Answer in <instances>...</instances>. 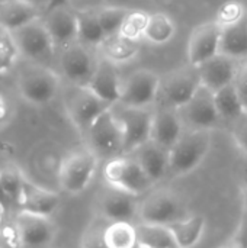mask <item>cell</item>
<instances>
[{"instance_id": "1", "label": "cell", "mask_w": 247, "mask_h": 248, "mask_svg": "<svg viewBox=\"0 0 247 248\" xmlns=\"http://www.w3.org/2000/svg\"><path fill=\"white\" fill-rule=\"evenodd\" d=\"M213 147V134L207 129H189L169 150V171L185 176L194 171L208 155Z\"/></svg>"}, {"instance_id": "2", "label": "cell", "mask_w": 247, "mask_h": 248, "mask_svg": "<svg viewBox=\"0 0 247 248\" xmlns=\"http://www.w3.org/2000/svg\"><path fill=\"white\" fill-rule=\"evenodd\" d=\"M60 76L47 65L29 62L17 77V87L20 96L31 105H48L60 92Z\"/></svg>"}, {"instance_id": "3", "label": "cell", "mask_w": 247, "mask_h": 248, "mask_svg": "<svg viewBox=\"0 0 247 248\" xmlns=\"http://www.w3.org/2000/svg\"><path fill=\"white\" fill-rule=\"evenodd\" d=\"M201 84L202 83L198 67L188 64L176 68L160 78L159 96L156 103L157 106L179 109L192 99Z\"/></svg>"}, {"instance_id": "4", "label": "cell", "mask_w": 247, "mask_h": 248, "mask_svg": "<svg viewBox=\"0 0 247 248\" xmlns=\"http://www.w3.org/2000/svg\"><path fill=\"white\" fill-rule=\"evenodd\" d=\"M66 110L74 126L84 135L93 122L112 108L87 86L70 84L64 93Z\"/></svg>"}, {"instance_id": "5", "label": "cell", "mask_w": 247, "mask_h": 248, "mask_svg": "<svg viewBox=\"0 0 247 248\" xmlns=\"http://www.w3.org/2000/svg\"><path fill=\"white\" fill-rule=\"evenodd\" d=\"M99 157L87 147L71 151L61 161L58 169V183L68 195L82 193L92 182Z\"/></svg>"}, {"instance_id": "6", "label": "cell", "mask_w": 247, "mask_h": 248, "mask_svg": "<svg viewBox=\"0 0 247 248\" xmlns=\"http://www.w3.org/2000/svg\"><path fill=\"white\" fill-rule=\"evenodd\" d=\"M100 55L82 42H74L60 51L58 67L61 76L73 86H89L95 76Z\"/></svg>"}, {"instance_id": "7", "label": "cell", "mask_w": 247, "mask_h": 248, "mask_svg": "<svg viewBox=\"0 0 247 248\" xmlns=\"http://www.w3.org/2000/svg\"><path fill=\"white\" fill-rule=\"evenodd\" d=\"M105 182L114 187L140 196L153 187V182L134 157L118 155L106 161L103 167Z\"/></svg>"}, {"instance_id": "8", "label": "cell", "mask_w": 247, "mask_h": 248, "mask_svg": "<svg viewBox=\"0 0 247 248\" xmlns=\"http://www.w3.org/2000/svg\"><path fill=\"white\" fill-rule=\"evenodd\" d=\"M186 217L188 211L182 199L167 189L151 192L140 202L138 208V219L148 224L172 225Z\"/></svg>"}, {"instance_id": "9", "label": "cell", "mask_w": 247, "mask_h": 248, "mask_svg": "<svg viewBox=\"0 0 247 248\" xmlns=\"http://www.w3.org/2000/svg\"><path fill=\"white\" fill-rule=\"evenodd\" d=\"M89 148L100 158H115L124 154V132L112 108L100 115L84 134Z\"/></svg>"}, {"instance_id": "10", "label": "cell", "mask_w": 247, "mask_h": 248, "mask_svg": "<svg viewBox=\"0 0 247 248\" xmlns=\"http://www.w3.org/2000/svg\"><path fill=\"white\" fill-rule=\"evenodd\" d=\"M12 36L17 46L19 55L26 58L29 62L47 65L57 49L42 22V17L12 32Z\"/></svg>"}, {"instance_id": "11", "label": "cell", "mask_w": 247, "mask_h": 248, "mask_svg": "<svg viewBox=\"0 0 247 248\" xmlns=\"http://www.w3.org/2000/svg\"><path fill=\"white\" fill-rule=\"evenodd\" d=\"M116 105L118 109L112 106V110L124 132V154H130L150 140L154 110L151 108H130L119 103Z\"/></svg>"}, {"instance_id": "12", "label": "cell", "mask_w": 247, "mask_h": 248, "mask_svg": "<svg viewBox=\"0 0 247 248\" xmlns=\"http://www.w3.org/2000/svg\"><path fill=\"white\" fill-rule=\"evenodd\" d=\"M93 203L98 218L106 222H132L134 218H138V196L114 187L108 183L106 187L98 193Z\"/></svg>"}, {"instance_id": "13", "label": "cell", "mask_w": 247, "mask_h": 248, "mask_svg": "<svg viewBox=\"0 0 247 248\" xmlns=\"http://www.w3.org/2000/svg\"><path fill=\"white\" fill-rule=\"evenodd\" d=\"M160 77L151 70L141 68L121 81L119 105L130 108H151L157 102Z\"/></svg>"}, {"instance_id": "14", "label": "cell", "mask_w": 247, "mask_h": 248, "mask_svg": "<svg viewBox=\"0 0 247 248\" xmlns=\"http://www.w3.org/2000/svg\"><path fill=\"white\" fill-rule=\"evenodd\" d=\"M183 126L189 129H207L213 131L223 121L218 115L214 93L201 84L192 99L178 109Z\"/></svg>"}, {"instance_id": "15", "label": "cell", "mask_w": 247, "mask_h": 248, "mask_svg": "<svg viewBox=\"0 0 247 248\" xmlns=\"http://www.w3.org/2000/svg\"><path fill=\"white\" fill-rule=\"evenodd\" d=\"M223 26L214 19L198 25L189 35L188 58L189 64L199 67L205 61L218 55Z\"/></svg>"}, {"instance_id": "16", "label": "cell", "mask_w": 247, "mask_h": 248, "mask_svg": "<svg viewBox=\"0 0 247 248\" xmlns=\"http://www.w3.org/2000/svg\"><path fill=\"white\" fill-rule=\"evenodd\" d=\"M42 22L57 48L63 49L79 41L77 12L71 10L67 4L51 7L42 16Z\"/></svg>"}, {"instance_id": "17", "label": "cell", "mask_w": 247, "mask_h": 248, "mask_svg": "<svg viewBox=\"0 0 247 248\" xmlns=\"http://www.w3.org/2000/svg\"><path fill=\"white\" fill-rule=\"evenodd\" d=\"M13 221L20 231L25 248L45 247L52 243L57 235V225L49 217L19 211Z\"/></svg>"}, {"instance_id": "18", "label": "cell", "mask_w": 247, "mask_h": 248, "mask_svg": "<svg viewBox=\"0 0 247 248\" xmlns=\"http://www.w3.org/2000/svg\"><path fill=\"white\" fill-rule=\"evenodd\" d=\"M183 122L179 116L178 109L167 106H157L153 113L151 135L150 140L162 145L166 150H170L179 138L183 135Z\"/></svg>"}, {"instance_id": "19", "label": "cell", "mask_w": 247, "mask_h": 248, "mask_svg": "<svg viewBox=\"0 0 247 248\" xmlns=\"http://www.w3.org/2000/svg\"><path fill=\"white\" fill-rule=\"evenodd\" d=\"M239 67L240 65L237 64V60L218 54L198 67L201 83L213 93H215L223 87L234 83Z\"/></svg>"}, {"instance_id": "20", "label": "cell", "mask_w": 247, "mask_h": 248, "mask_svg": "<svg viewBox=\"0 0 247 248\" xmlns=\"http://www.w3.org/2000/svg\"><path fill=\"white\" fill-rule=\"evenodd\" d=\"M16 205L19 206V211L51 217L60 206V196L52 190L44 189L35 183H31L29 180H25Z\"/></svg>"}, {"instance_id": "21", "label": "cell", "mask_w": 247, "mask_h": 248, "mask_svg": "<svg viewBox=\"0 0 247 248\" xmlns=\"http://www.w3.org/2000/svg\"><path fill=\"white\" fill-rule=\"evenodd\" d=\"M121 78L116 70V64L111 62L109 60L100 57L98 68L95 71L93 78L90 80L89 86L100 99L108 102L109 105L119 103L121 97Z\"/></svg>"}, {"instance_id": "22", "label": "cell", "mask_w": 247, "mask_h": 248, "mask_svg": "<svg viewBox=\"0 0 247 248\" xmlns=\"http://www.w3.org/2000/svg\"><path fill=\"white\" fill-rule=\"evenodd\" d=\"M134 158L153 183L160 182L169 171V150L148 140L134 153Z\"/></svg>"}, {"instance_id": "23", "label": "cell", "mask_w": 247, "mask_h": 248, "mask_svg": "<svg viewBox=\"0 0 247 248\" xmlns=\"http://www.w3.org/2000/svg\"><path fill=\"white\" fill-rule=\"evenodd\" d=\"M41 17L42 13L26 0H0V29L6 32L12 33Z\"/></svg>"}, {"instance_id": "24", "label": "cell", "mask_w": 247, "mask_h": 248, "mask_svg": "<svg viewBox=\"0 0 247 248\" xmlns=\"http://www.w3.org/2000/svg\"><path fill=\"white\" fill-rule=\"evenodd\" d=\"M102 243L106 248H138L135 224L128 221H103L100 231Z\"/></svg>"}, {"instance_id": "25", "label": "cell", "mask_w": 247, "mask_h": 248, "mask_svg": "<svg viewBox=\"0 0 247 248\" xmlns=\"http://www.w3.org/2000/svg\"><path fill=\"white\" fill-rule=\"evenodd\" d=\"M138 248H179L169 225L148 222L135 224Z\"/></svg>"}, {"instance_id": "26", "label": "cell", "mask_w": 247, "mask_h": 248, "mask_svg": "<svg viewBox=\"0 0 247 248\" xmlns=\"http://www.w3.org/2000/svg\"><path fill=\"white\" fill-rule=\"evenodd\" d=\"M98 49L100 52V57L118 65L131 61L134 57H137L141 46H140V41H132L122 36L121 33H116L108 36Z\"/></svg>"}, {"instance_id": "27", "label": "cell", "mask_w": 247, "mask_h": 248, "mask_svg": "<svg viewBox=\"0 0 247 248\" xmlns=\"http://www.w3.org/2000/svg\"><path fill=\"white\" fill-rule=\"evenodd\" d=\"M221 55L247 60V20L246 17L231 26H224L221 32L220 51Z\"/></svg>"}, {"instance_id": "28", "label": "cell", "mask_w": 247, "mask_h": 248, "mask_svg": "<svg viewBox=\"0 0 247 248\" xmlns=\"http://www.w3.org/2000/svg\"><path fill=\"white\" fill-rule=\"evenodd\" d=\"M179 248H194L205 231V218L202 215H188L186 218L169 225Z\"/></svg>"}, {"instance_id": "29", "label": "cell", "mask_w": 247, "mask_h": 248, "mask_svg": "<svg viewBox=\"0 0 247 248\" xmlns=\"http://www.w3.org/2000/svg\"><path fill=\"white\" fill-rule=\"evenodd\" d=\"M79 20V42L98 49L106 39V35L98 20L96 10H80L77 12Z\"/></svg>"}, {"instance_id": "30", "label": "cell", "mask_w": 247, "mask_h": 248, "mask_svg": "<svg viewBox=\"0 0 247 248\" xmlns=\"http://www.w3.org/2000/svg\"><path fill=\"white\" fill-rule=\"evenodd\" d=\"M214 100H215L218 115L223 121L236 122L243 115H246L234 84H229V86L223 87L221 90L215 92Z\"/></svg>"}, {"instance_id": "31", "label": "cell", "mask_w": 247, "mask_h": 248, "mask_svg": "<svg viewBox=\"0 0 247 248\" xmlns=\"http://www.w3.org/2000/svg\"><path fill=\"white\" fill-rule=\"evenodd\" d=\"M176 33V26L173 20L162 12L153 13L148 17V23L144 32V38L154 44V45H163L169 42Z\"/></svg>"}, {"instance_id": "32", "label": "cell", "mask_w": 247, "mask_h": 248, "mask_svg": "<svg viewBox=\"0 0 247 248\" xmlns=\"http://www.w3.org/2000/svg\"><path fill=\"white\" fill-rule=\"evenodd\" d=\"M128 13H130L128 9L118 7V6H106V7L96 9L98 20H99L106 38L121 32V28H122L124 20Z\"/></svg>"}, {"instance_id": "33", "label": "cell", "mask_w": 247, "mask_h": 248, "mask_svg": "<svg viewBox=\"0 0 247 248\" xmlns=\"http://www.w3.org/2000/svg\"><path fill=\"white\" fill-rule=\"evenodd\" d=\"M25 180L26 179L22 176L20 170L15 166L0 167V187L9 198L10 203H17Z\"/></svg>"}, {"instance_id": "34", "label": "cell", "mask_w": 247, "mask_h": 248, "mask_svg": "<svg viewBox=\"0 0 247 248\" xmlns=\"http://www.w3.org/2000/svg\"><path fill=\"white\" fill-rule=\"evenodd\" d=\"M148 17H150V15L144 10H130L119 33L128 39L140 41V38L144 36V32H146L147 23H148Z\"/></svg>"}, {"instance_id": "35", "label": "cell", "mask_w": 247, "mask_h": 248, "mask_svg": "<svg viewBox=\"0 0 247 248\" xmlns=\"http://www.w3.org/2000/svg\"><path fill=\"white\" fill-rule=\"evenodd\" d=\"M17 57L19 51L12 33L0 29V76L13 67Z\"/></svg>"}, {"instance_id": "36", "label": "cell", "mask_w": 247, "mask_h": 248, "mask_svg": "<svg viewBox=\"0 0 247 248\" xmlns=\"http://www.w3.org/2000/svg\"><path fill=\"white\" fill-rule=\"evenodd\" d=\"M246 9L242 1L239 0H229L226 1L217 12L215 20L224 28V26H231L239 22H242L246 17Z\"/></svg>"}, {"instance_id": "37", "label": "cell", "mask_w": 247, "mask_h": 248, "mask_svg": "<svg viewBox=\"0 0 247 248\" xmlns=\"http://www.w3.org/2000/svg\"><path fill=\"white\" fill-rule=\"evenodd\" d=\"M0 248H25L20 231L15 221L4 222L0 227Z\"/></svg>"}, {"instance_id": "38", "label": "cell", "mask_w": 247, "mask_h": 248, "mask_svg": "<svg viewBox=\"0 0 247 248\" xmlns=\"http://www.w3.org/2000/svg\"><path fill=\"white\" fill-rule=\"evenodd\" d=\"M102 224H103V219L98 218L87 227V230L84 231V234L82 237V247L80 248H106L100 238Z\"/></svg>"}, {"instance_id": "39", "label": "cell", "mask_w": 247, "mask_h": 248, "mask_svg": "<svg viewBox=\"0 0 247 248\" xmlns=\"http://www.w3.org/2000/svg\"><path fill=\"white\" fill-rule=\"evenodd\" d=\"M233 138L237 147L247 155V113L233 122Z\"/></svg>"}, {"instance_id": "40", "label": "cell", "mask_w": 247, "mask_h": 248, "mask_svg": "<svg viewBox=\"0 0 247 248\" xmlns=\"http://www.w3.org/2000/svg\"><path fill=\"white\" fill-rule=\"evenodd\" d=\"M233 84H234V87H236V90L239 93V97L242 100L243 109L247 113V60L245 64H240L237 76H236Z\"/></svg>"}, {"instance_id": "41", "label": "cell", "mask_w": 247, "mask_h": 248, "mask_svg": "<svg viewBox=\"0 0 247 248\" xmlns=\"http://www.w3.org/2000/svg\"><path fill=\"white\" fill-rule=\"evenodd\" d=\"M233 246H236L237 248H247V206L243 212L240 225L237 228V232L234 235L233 240Z\"/></svg>"}, {"instance_id": "42", "label": "cell", "mask_w": 247, "mask_h": 248, "mask_svg": "<svg viewBox=\"0 0 247 248\" xmlns=\"http://www.w3.org/2000/svg\"><path fill=\"white\" fill-rule=\"evenodd\" d=\"M28 3H31L32 6H35L41 13H42V16L51 9V7H54L55 4H57V0H26Z\"/></svg>"}, {"instance_id": "43", "label": "cell", "mask_w": 247, "mask_h": 248, "mask_svg": "<svg viewBox=\"0 0 247 248\" xmlns=\"http://www.w3.org/2000/svg\"><path fill=\"white\" fill-rule=\"evenodd\" d=\"M9 116V105L6 99L0 94V124H3Z\"/></svg>"}, {"instance_id": "44", "label": "cell", "mask_w": 247, "mask_h": 248, "mask_svg": "<svg viewBox=\"0 0 247 248\" xmlns=\"http://www.w3.org/2000/svg\"><path fill=\"white\" fill-rule=\"evenodd\" d=\"M3 217H4V214H3V212H0V227L4 224V221H3Z\"/></svg>"}, {"instance_id": "45", "label": "cell", "mask_w": 247, "mask_h": 248, "mask_svg": "<svg viewBox=\"0 0 247 248\" xmlns=\"http://www.w3.org/2000/svg\"><path fill=\"white\" fill-rule=\"evenodd\" d=\"M58 4H67V0H57V4L55 6H58Z\"/></svg>"}, {"instance_id": "46", "label": "cell", "mask_w": 247, "mask_h": 248, "mask_svg": "<svg viewBox=\"0 0 247 248\" xmlns=\"http://www.w3.org/2000/svg\"><path fill=\"white\" fill-rule=\"evenodd\" d=\"M224 248H237V247H236V246H233V244H231V246H229V247H224Z\"/></svg>"}, {"instance_id": "47", "label": "cell", "mask_w": 247, "mask_h": 248, "mask_svg": "<svg viewBox=\"0 0 247 248\" xmlns=\"http://www.w3.org/2000/svg\"><path fill=\"white\" fill-rule=\"evenodd\" d=\"M246 20H247V13H246Z\"/></svg>"}]
</instances>
